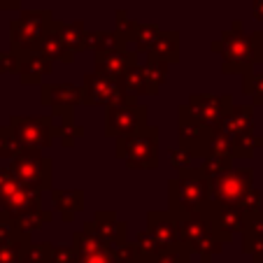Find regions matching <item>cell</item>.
Here are the masks:
<instances>
[{
  "mask_svg": "<svg viewBox=\"0 0 263 263\" xmlns=\"http://www.w3.org/2000/svg\"><path fill=\"white\" fill-rule=\"evenodd\" d=\"M212 49L221 51L223 59H226L223 70L249 72L254 63H263V33L245 35L240 30V24H235V28L223 35V40L217 42Z\"/></svg>",
  "mask_w": 263,
  "mask_h": 263,
  "instance_id": "1",
  "label": "cell"
},
{
  "mask_svg": "<svg viewBox=\"0 0 263 263\" xmlns=\"http://www.w3.org/2000/svg\"><path fill=\"white\" fill-rule=\"evenodd\" d=\"M156 149H159V135L156 128L140 126L135 133L119 138V156L126 159L130 168H154Z\"/></svg>",
  "mask_w": 263,
  "mask_h": 263,
  "instance_id": "2",
  "label": "cell"
},
{
  "mask_svg": "<svg viewBox=\"0 0 263 263\" xmlns=\"http://www.w3.org/2000/svg\"><path fill=\"white\" fill-rule=\"evenodd\" d=\"M51 28L54 24L49 12H24L12 21V47L16 51H35Z\"/></svg>",
  "mask_w": 263,
  "mask_h": 263,
  "instance_id": "3",
  "label": "cell"
},
{
  "mask_svg": "<svg viewBox=\"0 0 263 263\" xmlns=\"http://www.w3.org/2000/svg\"><path fill=\"white\" fill-rule=\"evenodd\" d=\"M252 189V170H226L210 179V194L217 205H238Z\"/></svg>",
  "mask_w": 263,
  "mask_h": 263,
  "instance_id": "4",
  "label": "cell"
},
{
  "mask_svg": "<svg viewBox=\"0 0 263 263\" xmlns=\"http://www.w3.org/2000/svg\"><path fill=\"white\" fill-rule=\"evenodd\" d=\"M51 121L49 117H42V119H12L10 128L14 133L16 142H19V149H26V152H37V149L49 147L51 142Z\"/></svg>",
  "mask_w": 263,
  "mask_h": 263,
  "instance_id": "5",
  "label": "cell"
},
{
  "mask_svg": "<svg viewBox=\"0 0 263 263\" xmlns=\"http://www.w3.org/2000/svg\"><path fill=\"white\" fill-rule=\"evenodd\" d=\"M82 100L89 105H112L117 103H126V91L119 82H115L107 74H86L84 86L80 89Z\"/></svg>",
  "mask_w": 263,
  "mask_h": 263,
  "instance_id": "6",
  "label": "cell"
},
{
  "mask_svg": "<svg viewBox=\"0 0 263 263\" xmlns=\"http://www.w3.org/2000/svg\"><path fill=\"white\" fill-rule=\"evenodd\" d=\"M49 168H51V163L47 159L37 156L35 152H24L12 163V175H14V179L21 186L40 191L42 186L49 184Z\"/></svg>",
  "mask_w": 263,
  "mask_h": 263,
  "instance_id": "7",
  "label": "cell"
},
{
  "mask_svg": "<svg viewBox=\"0 0 263 263\" xmlns=\"http://www.w3.org/2000/svg\"><path fill=\"white\" fill-rule=\"evenodd\" d=\"M205 198H210V177L205 173H186L182 170L179 182L173 184V200L175 205H182V210H196Z\"/></svg>",
  "mask_w": 263,
  "mask_h": 263,
  "instance_id": "8",
  "label": "cell"
},
{
  "mask_svg": "<svg viewBox=\"0 0 263 263\" xmlns=\"http://www.w3.org/2000/svg\"><path fill=\"white\" fill-rule=\"evenodd\" d=\"M144 117H147V109L135 105V100L112 105L107 115V135L124 138V135L135 133L140 126H144Z\"/></svg>",
  "mask_w": 263,
  "mask_h": 263,
  "instance_id": "9",
  "label": "cell"
},
{
  "mask_svg": "<svg viewBox=\"0 0 263 263\" xmlns=\"http://www.w3.org/2000/svg\"><path fill=\"white\" fill-rule=\"evenodd\" d=\"M231 109V98L229 96H196L189 100V115L196 117L198 121H203L205 126H219L221 119L229 115Z\"/></svg>",
  "mask_w": 263,
  "mask_h": 263,
  "instance_id": "10",
  "label": "cell"
},
{
  "mask_svg": "<svg viewBox=\"0 0 263 263\" xmlns=\"http://www.w3.org/2000/svg\"><path fill=\"white\" fill-rule=\"evenodd\" d=\"M74 252H77V263H115L112 249L89 231L74 235Z\"/></svg>",
  "mask_w": 263,
  "mask_h": 263,
  "instance_id": "11",
  "label": "cell"
},
{
  "mask_svg": "<svg viewBox=\"0 0 263 263\" xmlns=\"http://www.w3.org/2000/svg\"><path fill=\"white\" fill-rule=\"evenodd\" d=\"M149 235L154 238V242L159 245L161 252L184 247V245L179 242V235H177V226H175V221H173V219H168L165 214H154V217H149ZM186 249H189V247H186Z\"/></svg>",
  "mask_w": 263,
  "mask_h": 263,
  "instance_id": "12",
  "label": "cell"
},
{
  "mask_svg": "<svg viewBox=\"0 0 263 263\" xmlns=\"http://www.w3.org/2000/svg\"><path fill=\"white\" fill-rule=\"evenodd\" d=\"M254 117H252V107H233L231 105L229 115L221 119V124L217 126L221 133H226L229 138H235L238 133H245V130H252Z\"/></svg>",
  "mask_w": 263,
  "mask_h": 263,
  "instance_id": "13",
  "label": "cell"
},
{
  "mask_svg": "<svg viewBox=\"0 0 263 263\" xmlns=\"http://www.w3.org/2000/svg\"><path fill=\"white\" fill-rule=\"evenodd\" d=\"M28 247H30L28 233L16 231V235L0 242V263H26Z\"/></svg>",
  "mask_w": 263,
  "mask_h": 263,
  "instance_id": "14",
  "label": "cell"
},
{
  "mask_svg": "<svg viewBox=\"0 0 263 263\" xmlns=\"http://www.w3.org/2000/svg\"><path fill=\"white\" fill-rule=\"evenodd\" d=\"M130 65H135L133 59H130L128 54H124V51H119V49L103 51V56L98 59V70L103 74H107V77H112V80H115V77H121Z\"/></svg>",
  "mask_w": 263,
  "mask_h": 263,
  "instance_id": "15",
  "label": "cell"
},
{
  "mask_svg": "<svg viewBox=\"0 0 263 263\" xmlns=\"http://www.w3.org/2000/svg\"><path fill=\"white\" fill-rule=\"evenodd\" d=\"M149 54L159 61H175L177 59V33H161L149 47Z\"/></svg>",
  "mask_w": 263,
  "mask_h": 263,
  "instance_id": "16",
  "label": "cell"
},
{
  "mask_svg": "<svg viewBox=\"0 0 263 263\" xmlns=\"http://www.w3.org/2000/svg\"><path fill=\"white\" fill-rule=\"evenodd\" d=\"M49 219H51L49 212H40V208H35V210H28V212H21L19 217H14L10 223L16 231H21V233H30V231L40 229L42 223L49 221Z\"/></svg>",
  "mask_w": 263,
  "mask_h": 263,
  "instance_id": "17",
  "label": "cell"
},
{
  "mask_svg": "<svg viewBox=\"0 0 263 263\" xmlns=\"http://www.w3.org/2000/svg\"><path fill=\"white\" fill-rule=\"evenodd\" d=\"M47 91H51V93H56V98H47L45 103L47 105H54V107H59V103H65L68 107H72L74 103H80L82 100V93L80 89H74V86H68V84H61V86H45Z\"/></svg>",
  "mask_w": 263,
  "mask_h": 263,
  "instance_id": "18",
  "label": "cell"
},
{
  "mask_svg": "<svg viewBox=\"0 0 263 263\" xmlns=\"http://www.w3.org/2000/svg\"><path fill=\"white\" fill-rule=\"evenodd\" d=\"M49 70H51V65L45 56H30V59H26L21 63V74H24L26 82H35L40 74H47Z\"/></svg>",
  "mask_w": 263,
  "mask_h": 263,
  "instance_id": "19",
  "label": "cell"
},
{
  "mask_svg": "<svg viewBox=\"0 0 263 263\" xmlns=\"http://www.w3.org/2000/svg\"><path fill=\"white\" fill-rule=\"evenodd\" d=\"M59 28V35L61 40L65 42V47H68L70 51L74 49H84V28H82V24H72V26H56Z\"/></svg>",
  "mask_w": 263,
  "mask_h": 263,
  "instance_id": "20",
  "label": "cell"
},
{
  "mask_svg": "<svg viewBox=\"0 0 263 263\" xmlns=\"http://www.w3.org/2000/svg\"><path fill=\"white\" fill-rule=\"evenodd\" d=\"M109 249H112L115 263H144L142 256H140V252H138V247H135V245H126V240L124 242L112 245Z\"/></svg>",
  "mask_w": 263,
  "mask_h": 263,
  "instance_id": "21",
  "label": "cell"
},
{
  "mask_svg": "<svg viewBox=\"0 0 263 263\" xmlns=\"http://www.w3.org/2000/svg\"><path fill=\"white\" fill-rule=\"evenodd\" d=\"M245 91L254 98L256 105H263V72H247L245 77Z\"/></svg>",
  "mask_w": 263,
  "mask_h": 263,
  "instance_id": "22",
  "label": "cell"
},
{
  "mask_svg": "<svg viewBox=\"0 0 263 263\" xmlns=\"http://www.w3.org/2000/svg\"><path fill=\"white\" fill-rule=\"evenodd\" d=\"M19 152V142H16L12 128H0V154H16Z\"/></svg>",
  "mask_w": 263,
  "mask_h": 263,
  "instance_id": "23",
  "label": "cell"
},
{
  "mask_svg": "<svg viewBox=\"0 0 263 263\" xmlns=\"http://www.w3.org/2000/svg\"><path fill=\"white\" fill-rule=\"evenodd\" d=\"M51 256V245H40V247H28V254H26V263H49Z\"/></svg>",
  "mask_w": 263,
  "mask_h": 263,
  "instance_id": "24",
  "label": "cell"
},
{
  "mask_svg": "<svg viewBox=\"0 0 263 263\" xmlns=\"http://www.w3.org/2000/svg\"><path fill=\"white\" fill-rule=\"evenodd\" d=\"M49 263H77V252H74V247H51Z\"/></svg>",
  "mask_w": 263,
  "mask_h": 263,
  "instance_id": "25",
  "label": "cell"
},
{
  "mask_svg": "<svg viewBox=\"0 0 263 263\" xmlns=\"http://www.w3.org/2000/svg\"><path fill=\"white\" fill-rule=\"evenodd\" d=\"M82 133H84V130H82L80 126H77V128H74V126L63 128V133H61V135H63V144H68V147H70V144H72V138H80Z\"/></svg>",
  "mask_w": 263,
  "mask_h": 263,
  "instance_id": "26",
  "label": "cell"
},
{
  "mask_svg": "<svg viewBox=\"0 0 263 263\" xmlns=\"http://www.w3.org/2000/svg\"><path fill=\"white\" fill-rule=\"evenodd\" d=\"M0 70H5V72H10V70H16V56H12V54L0 56Z\"/></svg>",
  "mask_w": 263,
  "mask_h": 263,
  "instance_id": "27",
  "label": "cell"
},
{
  "mask_svg": "<svg viewBox=\"0 0 263 263\" xmlns=\"http://www.w3.org/2000/svg\"><path fill=\"white\" fill-rule=\"evenodd\" d=\"M254 16H256V19H261L263 21V0H254Z\"/></svg>",
  "mask_w": 263,
  "mask_h": 263,
  "instance_id": "28",
  "label": "cell"
},
{
  "mask_svg": "<svg viewBox=\"0 0 263 263\" xmlns=\"http://www.w3.org/2000/svg\"><path fill=\"white\" fill-rule=\"evenodd\" d=\"M21 0H0V7H5V10H10V7H16Z\"/></svg>",
  "mask_w": 263,
  "mask_h": 263,
  "instance_id": "29",
  "label": "cell"
},
{
  "mask_svg": "<svg viewBox=\"0 0 263 263\" xmlns=\"http://www.w3.org/2000/svg\"><path fill=\"white\" fill-rule=\"evenodd\" d=\"M179 263H191V261H189V258H182V261H179Z\"/></svg>",
  "mask_w": 263,
  "mask_h": 263,
  "instance_id": "30",
  "label": "cell"
}]
</instances>
